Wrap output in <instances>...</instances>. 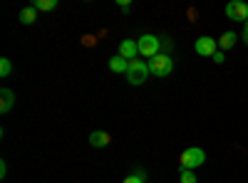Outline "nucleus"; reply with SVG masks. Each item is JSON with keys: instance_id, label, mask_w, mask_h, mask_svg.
Here are the masks:
<instances>
[{"instance_id": "obj_4", "label": "nucleus", "mask_w": 248, "mask_h": 183, "mask_svg": "<svg viewBox=\"0 0 248 183\" xmlns=\"http://www.w3.org/2000/svg\"><path fill=\"white\" fill-rule=\"evenodd\" d=\"M137 45H139V55L147 57V59L161 55V40H159L156 35H141V37L137 40Z\"/></svg>"}, {"instance_id": "obj_14", "label": "nucleus", "mask_w": 248, "mask_h": 183, "mask_svg": "<svg viewBox=\"0 0 248 183\" xmlns=\"http://www.w3.org/2000/svg\"><path fill=\"white\" fill-rule=\"evenodd\" d=\"M32 8L35 10H55L57 8V0H35V3H32Z\"/></svg>"}, {"instance_id": "obj_9", "label": "nucleus", "mask_w": 248, "mask_h": 183, "mask_svg": "<svg viewBox=\"0 0 248 183\" xmlns=\"http://www.w3.org/2000/svg\"><path fill=\"white\" fill-rule=\"evenodd\" d=\"M109 70H112L114 74H127V70H129V59H124L122 55L109 57Z\"/></svg>"}, {"instance_id": "obj_13", "label": "nucleus", "mask_w": 248, "mask_h": 183, "mask_svg": "<svg viewBox=\"0 0 248 183\" xmlns=\"http://www.w3.org/2000/svg\"><path fill=\"white\" fill-rule=\"evenodd\" d=\"M179 183H199V178L189 169H179Z\"/></svg>"}, {"instance_id": "obj_16", "label": "nucleus", "mask_w": 248, "mask_h": 183, "mask_svg": "<svg viewBox=\"0 0 248 183\" xmlns=\"http://www.w3.org/2000/svg\"><path fill=\"white\" fill-rule=\"evenodd\" d=\"M144 178H147V176H144V171H134L132 176H127V178H124V183H147Z\"/></svg>"}, {"instance_id": "obj_11", "label": "nucleus", "mask_w": 248, "mask_h": 183, "mask_svg": "<svg viewBox=\"0 0 248 183\" xmlns=\"http://www.w3.org/2000/svg\"><path fill=\"white\" fill-rule=\"evenodd\" d=\"M236 40H238V35H236L233 30H226V32L218 37V50H231V47L236 45Z\"/></svg>"}, {"instance_id": "obj_8", "label": "nucleus", "mask_w": 248, "mask_h": 183, "mask_svg": "<svg viewBox=\"0 0 248 183\" xmlns=\"http://www.w3.org/2000/svg\"><path fill=\"white\" fill-rule=\"evenodd\" d=\"M109 141H112L109 131H92V134H90V144H92L94 149H105V146H109Z\"/></svg>"}, {"instance_id": "obj_10", "label": "nucleus", "mask_w": 248, "mask_h": 183, "mask_svg": "<svg viewBox=\"0 0 248 183\" xmlns=\"http://www.w3.org/2000/svg\"><path fill=\"white\" fill-rule=\"evenodd\" d=\"M13 104H15V94H13V89H0V112L8 114V112L13 109Z\"/></svg>"}, {"instance_id": "obj_2", "label": "nucleus", "mask_w": 248, "mask_h": 183, "mask_svg": "<svg viewBox=\"0 0 248 183\" xmlns=\"http://www.w3.org/2000/svg\"><path fill=\"white\" fill-rule=\"evenodd\" d=\"M149 62H144V59H132L129 62V70H127V82L132 87H141L144 82L149 79Z\"/></svg>"}, {"instance_id": "obj_3", "label": "nucleus", "mask_w": 248, "mask_h": 183, "mask_svg": "<svg viewBox=\"0 0 248 183\" xmlns=\"http://www.w3.org/2000/svg\"><path fill=\"white\" fill-rule=\"evenodd\" d=\"M149 72L154 74V77H169L171 72H174V59H171V55H167V52H161V55H156V57H152L149 59Z\"/></svg>"}, {"instance_id": "obj_12", "label": "nucleus", "mask_w": 248, "mask_h": 183, "mask_svg": "<svg viewBox=\"0 0 248 183\" xmlns=\"http://www.w3.org/2000/svg\"><path fill=\"white\" fill-rule=\"evenodd\" d=\"M35 20H37V10H35L32 5H30V8H23V10H20V23H23V25H32Z\"/></svg>"}, {"instance_id": "obj_6", "label": "nucleus", "mask_w": 248, "mask_h": 183, "mask_svg": "<svg viewBox=\"0 0 248 183\" xmlns=\"http://www.w3.org/2000/svg\"><path fill=\"white\" fill-rule=\"evenodd\" d=\"M226 17L236 20V23H248V3L243 0H233V3L226 5Z\"/></svg>"}, {"instance_id": "obj_7", "label": "nucleus", "mask_w": 248, "mask_h": 183, "mask_svg": "<svg viewBox=\"0 0 248 183\" xmlns=\"http://www.w3.org/2000/svg\"><path fill=\"white\" fill-rule=\"evenodd\" d=\"M117 55H122L124 59H137L139 57V45H137V40H122L119 42V52Z\"/></svg>"}, {"instance_id": "obj_17", "label": "nucleus", "mask_w": 248, "mask_h": 183, "mask_svg": "<svg viewBox=\"0 0 248 183\" xmlns=\"http://www.w3.org/2000/svg\"><path fill=\"white\" fill-rule=\"evenodd\" d=\"M214 62H216V65H223V62H226V55H223L221 50H218V52L214 55Z\"/></svg>"}, {"instance_id": "obj_18", "label": "nucleus", "mask_w": 248, "mask_h": 183, "mask_svg": "<svg viewBox=\"0 0 248 183\" xmlns=\"http://www.w3.org/2000/svg\"><path fill=\"white\" fill-rule=\"evenodd\" d=\"M5 173H8V164H5V161H0V178H5Z\"/></svg>"}, {"instance_id": "obj_19", "label": "nucleus", "mask_w": 248, "mask_h": 183, "mask_svg": "<svg viewBox=\"0 0 248 183\" xmlns=\"http://www.w3.org/2000/svg\"><path fill=\"white\" fill-rule=\"evenodd\" d=\"M241 37H243V42L248 45V23H246V28H243V32H241Z\"/></svg>"}, {"instance_id": "obj_15", "label": "nucleus", "mask_w": 248, "mask_h": 183, "mask_svg": "<svg viewBox=\"0 0 248 183\" xmlns=\"http://www.w3.org/2000/svg\"><path fill=\"white\" fill-rule=\"evenodd\" d=\"M10 72H13L10 59H8V57H3V59H0V77H10Z\"/></svg>"}, {"instance_id": "obj_1", "label": "nucleus", "mask_w": 248, "mask_h": 183, "mask_svg": "<svg viewBox=\"0 0 248 183\" xmlns=\"http://www.w3.org/2000/svg\"><path fill=\"white\" fill-rule=\"evenodd\" d=\"M206 164V151L199 149V146H189L179 154V169H189V171H196L199 166Z\"/></svg>"}, {"instance_id": "obj_5", "label": "nucleus", "mask_w": 248, "mask_h": 183, "mask_svg": "<svg viewBox=\"0 0 248 183\" xmlns=\"http://www.w3.org/2000/svg\"><path fill=\"white\" fill-rule=\"evenodd\" d=\"M194 52L201 57H214L218 52V40L209 37V35H201L196 42H194Z\"/></svg>"}]
</instances>
